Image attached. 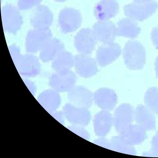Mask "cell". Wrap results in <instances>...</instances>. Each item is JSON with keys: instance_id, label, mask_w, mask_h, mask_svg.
<instances>
[{"instance_id": "obj_9", "label": "cell", "mask_w": 158, "mask_h": 158, "mask_svg": "<svg viewBox=\"0 0 158 158\" xmlns=\"http://www.w3.org/2000/svg\"><path fill=\"white\" fill-rule=\"evenodd\" d=\"M1 15L3 25L7 29L17 28L22 23V18L19 12L11 5H7L2 7Z\"/></svg>"}, {"instance_id": "obj_16", "label": "cell", "mask_w": 158, "mask_h": 158, "mask_svg": "<svg viewBox=\"0 0 158 158\" xmlns=\"http://www.w3.org/2000/svg\"><path fill=\"white\" fill-rule=\"evenodd\" d=\"M55 1L58 2H63L67 1V0H55Z\"/></svg>"}, {"instance_id": "obj_14", "label": "cell", "mask_w": 158, "mask_h": 158, "mask_svg": "<svg viewBox=\"0 0 158 158\" xmlns=\"http://www.w3.org/2000/svg\"><path fill=\"white\" fill-rule=\"evenodd\" d=\"M155 66L156 78H158V56L156 58V59Z\"/></svg>"}, {"instance_id": "obj_10", "label": "cell", "mask_w": 158, "mask_h": 158, "mask_svg": "<svg viewBox=\"0 0 158 158\" xmlns=\"http://www.w3.org/2000/svg\"><path fill=\"white\" fill-rule=\"evenodd\" d=\"M141 29L136 20L130 18H124L117 23L116 35L130 38L137 37Z\"/></svg>"}, {"instance_id": "obj_5", "label": "cell", "mask_w": 158, "mask_h": 158, "mask_svg": "<svg viewBox=\"0 0 158 158\" xmlns=\"http://www.w3.org/2000/svg\"><path fill=\"white\" fill-rule=\"evenodd\" d=\"M121 53V48L119 44L114 42L103 44L97 50V61L100 66H106L119 57Z\"/></svg>"}, {"instance_id": "obj_3", "label": "cell", "mask_w": 158, "mask_h": 158, "mask_svg": "<svg viewBox=\"0 0 158 158\" xmlns=\"http://www.w3.org/2000/svg\"><path fill=\"white\" fill-rule=\"evenodd\" d=\"M59 20L63 30L65 32L75 31L81 24V15L78 10L71 8L64 9L60 13Z\"/></svg>"}, {"instance_id": "obj_6", "label": "cell", "mask_w": 158, "mask_h": 158, "mask_svg": "<svg viewBox=\"0 0 158 158\" xmlns=\"http://www.w3.org/2000/svg\"><path fill=\"white\" fill-rule=\"evenodd\" d=\"M74 64L77 73L84 78L93 77L98 71L95 59L87 55L81 54L75 56Z\"/></svg>"}, {"instance_id": "obj_11", "label": "cell", "mask_w": 158, "mask_h": 158, "mask_svg": "<svg viewBox=\"0 0 158 158\" xmlns=\"http://www.w3.org/2000/svg\"><path fill=\"white\" fill-rule=\"evenodd\" d=\"M53 16L52 12L47 6H38L33 11L31 18V23L37 27H44L51 24Z\"/></svg>"}, {"instance_id": "obj_4", "label": "cell", "mask_w": 158, "mask_h": 158, "mask_svg": "<svg viewBox=\"0 0 158 158\" xmlns=\"http://www.w3.org/2000/svg\"><path fill=\"white\" fill-rule=\"evenodd\" d=\"M94 31L89 28L81 29L75 37V44L81 54L88 55L95 49L97 42Z\"/></svg>"}, {"instance_id": "obj_7", "label": "cell", "mask_w": 158, "mask_h": 158, "mask_svg": "<svg viewBox=\"0 0 158 158\" xmlns=\"http://www.w3.org/2000/svg\"><path fill=\"white\" fill-rule=\"evenodd\" d=\"M94 32L96 40L107 44L114 42L116 35V28L112 22L100 21L94 26Z\"/></svg>"}, {"instance_id": "obj_2", "label": "cell", "mask_w": 158, "mask_h": 158, "mask_svg": "<svg viewBox=\"0 0 158 158\" xmlns=\"http://www.w3.org/2000/svg\"><path fill=\"white\" fill-rule=\"evenodd\" d=\"M158 8V5L155 2L137 3L135 2L124 6L125 15L135 20L142 21L152 16Z\"/></svg>"}, {"instance_id": "obj_1", "label": "cell", "mask_w": 158, "mask_h": 158, "mask_svg": "<svg viewBox=\"0 0 158 158\" xmlns=\"http://www.w3.org/2000/svg\"><path fill=\"white\" fill-rule=\"evenodd\" d=\"M123 57L125 64L128 69L141 70L146 64L145 48L138 41H129L125 44Z\"/></svg>"}, {"instance_id": "obj_12", "label": "cell", "mask_w": 158, "mask_h": 158, "mask_svg": "<svg viewBox=\"0 0 158 158\" xmlns=\"http://www.w3.org/2000/svg\"><path fill=\"white\" fill-rule=\"evenodd\" d=\"M42 0H19L18 6L20 9L26 10L30 9L40 3Z\"/></svg>"}, {"instance_id": "obj_8", "label": "cell", "mask_w": 158, "mask_h": 158, "mask_svg": "<svg viewBox=\"0 0 158 158\" xmlns=\"http://www.w3.org/2000/svg\"><path fill=\"white\" fill-rule=\"evenodd\" d=\"M119 9V4L116 0H101L96 5L94 14L98 20L107 21L115 17Z\"/></svg>"}, {"instance_id": "obj_15", "label": "cell", "mask_w": 158, "mask_h": 158, "mask_svg": "<svg viewBox=\"0 0 158 158\" xmlns=\"http://www.w3.org/2000/svg\"><path fill=\"white\" fill-rule=\"evenodd\" d=\"M153 0H134L135 2L137 3H146L152 2Z\"/></svg>"}, {"instance_id": "obj_13", "label": "cell", "mask_w": 158, "mask_h": 158, "mask_svg": "<svg viewBox=\"0 0 158 158\" xmlns=\"http://www.w3.org/2000/svg\"><path fill=\"white\" fill-rule=\"evenodd\" d=\"M151 39L153 45L158 49V27L154 28L152 32Z\"/></svg>"}]
</instances>
